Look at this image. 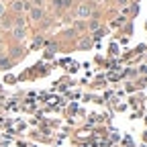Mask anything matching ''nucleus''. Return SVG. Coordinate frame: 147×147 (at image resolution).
<instances>
[{
  "label": "nucleus",
  "mask_w": 147,
  "mask_h": 147,
  "mask_svg": "<svg viewBox=\"0 0 147 147\" xmlns=\"http://www.w3.org/2000/svg\"><path fill=\"white\" fill-rule=\"evenodd\" d=\"M78 14H80L82 18H86V16H90V14H92V8H90V4H82V6L78 8Z\"/></svg>",
  "instance_id": "nucleus-1"
},
{
  "label": "nucleus",
  "mask_w": 147,
  "mask_h": 147,
  "mask_svg": "<svg viewBox=\"0 0 147 147\" xmlns=\"http://www.w3.org/2000/svg\"><path fill=\"white\" fill-rule=\"evenodd\" d=\"M12 8H14L16 12H21V10H25V8H27V4L23 2V0H14V2H12Z\"/></svg>",
  "instance_id": "nucleus-2"
},
{
  "label": "nucleus",
  "mask_w": 147,
  "mask_h": 147,
  "mask_svg": "<svg viewBox=\"0 0 147 147\" xmlns=\"http://www.w3.org/2000/svg\"><path fill=\"white\" fill-rule=\"evenodd\" d=\"M12 35L16 37V39H23V37H25V29L23 27H14L12 29Z\"/></svg>",
  "instance_id": "nucleus-3"
},
{
  "label": "nucleus",
  "mask_w": 147,
  "mask_h": 147,
  "mask_svg": "<svg viewBox=\"0 0 147 147\" xmlns=\"http://www.w3.org/2000/svg\"><path fill=\"white\" fill-rule=\"evenodd\" d=\"M71 0H53V6L55 8H63V6H69Z\"/></svg>",
  "instance_id": "nucleus-4"
},
{
  "label": "nucleus",
  "mask_w": 147,
  "mask_h": 147,
  "mask_svg": "<svg viewBox=\"0 0 147 147\" xmlns=\"http://www.w3.org/2000/svg\"><path fill=\"white\" fill-rule=\"evenodd\" d=\"M31 16L35 18V21H39V18L43 16V10H41V8H33V10H31Z\"/></svg>",
  "instance_id": "nucleus-5"
},
{
  "label": "nucleus",
  "mask_w": 147,
  "mask_h": 147,
  "mask_svg": "<svg viewBox=\"0 0 147 147\" xmlns=\"http://www.w3.org/2000/svg\"><path fill=\"white\" fill-rule=\"evenodd\" d=\"M0 65H2V67H8V65H10V63H8V61H6V59H0Z\"/></svg>",
  "instance_id": "nucleus-6"
},
{
  "label": "nucleus",
  "mask_w": 147,
  "mask_h": 147,
  "mask_svg": "<svg viewBox=\"0 0 147 147\" xmlns=\"http://www.w3.org/2000/svg\"><path fill=\"white\" fill-rule=\"evenodd\" d=\"M2 10H4V6H2V4H0V14H2Z\"/></svg>",
  "instance_id": "nucleus-7"
},
{
  "label": "nucleus",
  "mask_w": 147,
  "mask_h": 147,
  "mask_svg": "<svg viewBox=\"0 0 147 147\" xmlns=\"http://www.w3.org/2000/svg\"><path fill=\"white\" fill-rule=\"evenodd\" d=\"M0 53H2V45H0Z\"/></svg>",
  "instance_id": "nucleus-8"
}]
</instances>
